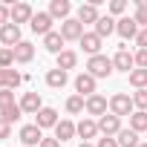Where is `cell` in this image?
Listing matches in <instances>:
<instances>
[{
  "instance_id": "31",
  "label": "cell",
  "mask_w": 147,
  "mask_h": 147,
  "mask_svg": "<svg viewBox=\"0 0 147 147\" xmlns=\"http://www.w3.org/2000/svg\"><path fill=\"white\" fill-rule=\"evenodd\" d=\"M12 63H15V49L3 46L0 49V69H12Z\"/></svg>"
},
{
  "instance_id": "34",
  "label": "cell",
  "mask_w": 147,
  "mask_h": 147,
  "mask_svg": "<svg viewBox=\"0 0 147 147\" xmlns=\"http://www.w3.org/2000/svg\"><path fill=\"white\" fill-rule=\"evenodd\" d=\"M15 104V92L12 90H0V110H6Z\"/></svg>"
},
{
  "instance_id": "18",
  "label": "cell",
  "mask_w": 147,
  "mask_h": 147,
  "mask_svg": "<svg viewBox=\"0 0 147 147\" xmlns=\"http://www.w3.org/2000/svg\"><path fill=\"white\" fill-rule=\"evenodd\" d=\"M35 58V46L29 43V40H20L18 46H15V63H29Z\"/></svg>"
},
{
  "instance_id": "3",
  "label": "cell",
  "mask_w": 147,
  "mask_h": 147,
  "mask_svg": "<svg viewBox=\"0 0 147 147\" xmlns=\"http://www.w3.org/2000/svg\"><path fill=\"white\" fill-rule=\"evenodd\" d=\"M61 35H63V40H81L84 38V23L78 18H69V20L61 23Z\"/></svg>"
},
{
  "instance_id": "23",
  "label": "cell",
  "mask_w": 147,
  "mask_h": 147,
  "mask_svg": "<svg viewBox=\"0 0 147 147\" xmlns=\"http://www.w3.org/2000/svg\"><path fill=\"white\" fill-rule=\"evenodd\" d=\"M75 63H78V55L72 52V49H63V52L58 55V69H63V72L75 69Z\"/></svg>"
},
{
  "instance_id": "19",
  "label": "cell",
  "mask_w": 147,
  "mask_h": 147,
  "mask_svg": "<svg viewBox=\"0 0 147 147\" xmlns=\"http://www.w3.org/2000/svg\"><path fill=\"white\" fill-rule=\"evenodd\" d=\"M69 12H72L69 0H52V3H49V15H52V20H55V18L69 20Z\"/></svg>"
},
{
  "instance_id": "15",
  "label": "cell",
  "mask_w": 147,
  "mask_h": 147,
  "mask_svg": "<svg viewBox=\"0 0 147 147\" xmlns=\"http://www.w3.org/2000/svg\"><path fill=\"white\" fill-rule=\"evenodd\" d=\"M75 133H78V124H72L69 118H61L58 127H55V138H58V141H69Z\"/></svg>"
},
{
  "instance_id": "1",
  "label": "cell",
  "mask_w": 147,
  "mask_h": 147,
  "mask_svg": "<svg viewBox=\"0 0 147 147\" xmlns=\"http://www.w3.org/2000/svg\"><path fill=\"white\" fill-rule=\"evenodd\" d=\"M113 58H107V55H92L90 61H87V72L98 81V78H110L113 75Z\"/></svg>"
},
{
  "instance_id": "32",
  "label": "cell",
  "mask_w": 147,
  "mask_h": 147,
  "mask_svg": "<svg viewBox=\"0 0 147 147\" xmlns=\"http://www.w3.org/2000/svg\"><path fill=\"white\" fill-rule=\"evenodd\" d=\"M20 81H23V75H20L18 69H6V90H15Z\"/></svg>"
},
{
  "instance_id": "6",
  "label": "cell",
  "mask_w": 147,
  "mask_h": 147,
  "mask_svg": "<svg viewBox=\"0 0 147 147\" xmlns=\"http://www.w3.org/2000/svg\"><path fill=\"white\" fill-rule=\"evenodd\" d=\"M98 130H101L104 136H113V138H115V136L121 133V118L113 115V113H107V115L98 118Z\"/></svg>"
},
{
  "instance_id": "38",
  "label": "cell",
  "mask_w": 147,
  "mask_h": 147,
  "mask_svg": "<svg viewBox=\"0 0 147 147\" xmlns=\"http://www.w3.org/2000/svg\"><path fill=\"white\" fill-rule=\"evenodd\" d=\"M124 9H127V3H124V0H113V3H110V12H113V15H121Z\"/></svg>"
},
{
  "instance_id": "10",
  "label": "cell",
  "mask_w": 147,
  "mask_h": 147,
  "mask_svg": "<svg viewBox=\"0 0 147 147\" xmlns=\"http://www.w3.org/2000/svg\"><path fill=\"white\" fill-rule=\"evenodd\" d=\"M75 90H78V95L84 98H90V95H95V78L90 75V72H81V75L75 78Z\"/></svg>"
},
{
  "instance_id": "2",
  "label": "cell",
  "mask_w": 147,
  "mask_h": 147,
  "mask_svg": "<svg viewBox=\"0 0 147 147\" xmlns=\"http://www.w3.org/2000/svg\"><path fill=\"white\" fill-rule=\"evenodd\" d=\"M110 113L113 115H133V98L127 95V92H115L113 98H110Z\"/></svg>"
},
{
  "instance_id": "5",
  "label": "cell",
  "mask_w": 147,
  "mask_h": 147,
  "mask_svg": "<svg viewBox=\"0 0 147 147\" xmlns=\"http://www.w3.org/2000/svg\"><path fill=\"white\" fill-rule=\"evenodd\" d=\"M20 141H23L26 147H38V144L43 141V130H40L38 124H23V127H20Z\"/></svg>"
},
{
  "instance_id": "8",
  "label": "cell",
  "mask_w": 147,
  "mask_h": 147,
  "mask_svg": "<svg viewBox=\"0 0 147 147\" xmlns=\"http://www.w3.org/2000/svg\"><path fill=\"white\" fill-rule=\"evenodd\" d=\"M32 18H35V12H32L29 3H15V6H12V23H15V26L32 23Z\"/></svg>"
},
{
  "instance_id": "11",
  "label": "cell",
  "mask_w": 147,
  "mask_h": 147,
  "mask_svg": "<svg viewBox=\"0 0 147 147\" xmlns=\"http://www.w3.org/2000/svg\"><path fill=\"white\" fill-rule=\"evenodd\" d=\"M78 43H81V49H84L90 58H92V55H101V38H98L95 32H84V38H81Z\"/></svg>"
},
{
  "instance_id": "9",
  "label": "cell",
  "mask_w": 147,
  "mask_h": 147,
  "mask_svg": "<svg viewBox=\"0 0 147 147\" xmlns=\"http://www.w3.org/2000/svg\"><path fill=\"white\" fill-rule=\"evenodd\" d=\"M115 32H118L124 40L138 38V23H136V18H121V20H115Z\"/></svg>"
},
{
  "instance_id": "39",
  "label": "cell",
  "mask_w": 147,
  "mask_h": 147,
  "mask_svg": "<svg viewBox=\"0 0 147 147\" xmlns=\"http://www.w3.org/2000/svg\"><path fill=\"white\" fill-rule=\"evenodd\" d=\"M9 136H12V124L0 118V138H9Z\"/></svg>"
},
{
  "instance_id": "33",
  "label": "cell",
  "mask_w": 147,
  "mask_h": 147,
  "mask_svg": "<svg viewBox=\"0 0 147 147\" xmlns=\"http://www.w3.org/2000/svg\"><path fill=\"white\" fill-rule=\"evenodd\" d=\"M133 107H138L141 113H147V90H136V95H133Z\"/></svg>"
},
{
  "instance_id": "35",
  "label": "cell",
  "mask_w": 147,
  "mask_h": 147,
  "mask_svg": "<svg viewBox=\"0 0 147 147\" xmlns=\"http://www.w3.org/2000/svg\"><path fill=\"white\" fill-rule=\"evenodd\" d=\"M6 23H12V9H9V6H3V3H0V29H3Z\"/></svg>"
},
{
  "instance_id": "40",
  "label": "cell",
  "mask_w": 147,
  "mask_h": 147,
  "mask_svg": "<svg viewBox=\"0 0 147 147\" xmlns=\"http://www.w3.org/2000/svg\"><path fill=\"white\" fill-rule=\"evenodd\" d=\"M138 49H147V29H138V38H136Z\"/></svg>"
},
{
  "instance_id": "17",
  "label": "cell",
  "mask_w": 147,
  "mask_h": 147,
  "mask_svg": "<svg viewBox=\"0 0 147 147\" xmlns=\"http://www.w3.org/2000/svg\"><path fill=\"white\" fill-rule=\"evenodd\" d=\"M98 18L101 15H98V6L95 3H81L78 6V20L81 23H98Z\"/></svg>"
},
{
  "instance_id": "21",
  "label": "cell",
  "mask_w": 147,
  "mask_h": 147,
  "mask_svg": "<svg viewBox=\"0 0 147 147\" xmlns=\"http://www.w3.org/2000/svg\"><path fill=\"white\" fill-rule=\"evenodd\" d=\"M66 81H69V75H66L63 69H58V66L46 72V84H49L52 90H61V87H66Z\"/></svg>"
},
{
  "instance_id": "22",
  "label": "cell",
  "mask_w": 147,
  "mask_h": 147,
  "mask_svg": "<svg viewBox=\"0 0 147 147\" xmlns=\"http://www.w3.org/2000/svg\"><path fill=\"white\" fill-rule=\"evenodd\" d=\"M101 130H98V121H92V118H84L81 124H78V136L84 138V141H90V138H95Z\"/></svg>"
},
{
  "instance_id": "26",
  "label": "cell",
  "mask_w": 147,
  "mask_h": 147,
  "mask_svg": "<svg viewBox=\"0 0 147 147\" xmlns=\"http://www.w3.org/2000/svg\"><path fill=\"white\" fill-rule=\"evenodd\" d=\"M118 147H138V133L136 130H121L118 133Z\"/></svg>"
},
{
  "instance_id": "24",
  "label": "cell",
  "mask_w": 147,
  "mask_h": 147,
  "mask_svg": "<svg viewBox=\"0 0 147 147\" xmlns=\"http://www.w3.org/2000/svg\"><path fill=\"white\" fill-rule=\"evenodd\" d=\"M113 32H115V20H113L110 15H107V18H98V23H95V35L104 40V38L113 35Z\"/></svg>"
},
{
  "instance_id": "36",
  "label": "cell",
  "mask_w": 147,
  "mask_h": 147,
  "mask_svg": "<svg viewBox=\"0 0 147 147\" xmlns=\"http://www.w3.org/2000/svg\"><path fill=\"white\" fill-rule=\"evenodd\" d=\"M136 66L138 69H147V49H138L136 52Z\"/></svg>"
},
{
  "instance_id": "12",
  "label": "cell",
  "mask_w": 147,
  "mask_h": 147,
  "mask_svg": "<svg viewBox=\"0 0 147 147\" xmlns=\"http://www.w3.org/2000/svg\"><path fill=\"white\" fill-rule=\"evenodd\" d=\"M107 107H110V101H107L104 95H98V92L87 98V113H90V115H98V118H101V115H107Z\"/></svg>"
},
{
  "instance_id": "14",
  "label": "cell",
  "mask_w": 147,
  "mask_h": 147,
  "mask_svg": "<svg viewBox=\"0 0 147 147\" xmlns=\"http://www.w3.org/2000/svg\"><path fill=\"white\" fill-rule=\"evenodd\" d=\"M20 110H23V113H32V115H38V113L43 110V104H40V95H38V92H23V98H20Z\"/></svg>"
},
{
  "instance_id": "37",
  "label": "cell",
  "mask_w": 147,
  "mask_h": 147,
  "mask_svg": "<svg viewBox=\"0 0 147 147\" xmlns=\"http://www.w3.org/2000/svg\"><path fill=\"white\" fill-rule=\"evenodd\" d=\"M95 147H118V138H113V136H104V138H98V144Z\"/></svg>"
},
{
  "instance_id": "13",
  "label": "cell",
  "mask_w": 147,
  "mask_h": 147,
  "mask_svg": "<svg viewBox=\"0 0 147 147\" xmlns=\"http://www.w3.org/2000/svg\"><path fill=\"white\" fill-rule=\"evenodd\" d=\"M0 40H3L9 49H15V46L20 43V26H15V23H6L3 29H0Z\"/></svg>"
},
{
  "instance_id": "42",
  "label": "cell",
  "mask_w": 147,
  "mask_h": 147,
  "mask_svg": "<svg viewBox=\"0 0 147 147\" xmlns=\"http://www.w3.org/2000/svg\"><path fill=\"white\" fill-rule=\"evenodd\" d=\"M0 90H6V69H0Z\"/></svg>"
},
{
  "instance_id": "41",
  "label": "cell",
  "mask_w": 147,
  "mask_h": 147,
  "mask_svg": "<svg viewBox=\"0 0 147 147\" xmlns=\"http://www.w3.org/2000/svg\"><path fill=\"white\" fill-rule=\"evenodd\" d=\"M40 147H61V141H58V138H43Z\"/></svg>"
},
{
  "instance_id": "28",
  "label": "cell",
  "mask_w": 147,
  "mask_h": 147,
  "mask_svg": "<svg viewBox=\"0 0 147 147\" xmlns=\"http://www.w3.org/2000/svg\"><path fill=\"white\" fill-rule=\"evenodd\" d=\"M20 115H23L20 104H12V107H6V110H0V118H3V121H9V124L20 121Z\"/></svg>"
},
{
  "instance_id": "27",
  "label": "cell",
  "mask_w": 147,
  "mask_h": 147,
  "mask_svg": "<svg viewBox=\"0 0 147 147\" xmlns=\"http://www.w3.org/2000/svg\"><path fill=\"white\" fill-rule=\"evenodd\" d=\"M130 84H133L136 90H147V69H138V66H136V69L130 72Z\"/></svg>"
},
{
  "instance_id": "20",
  "label": "cell",
  "mask_w": 147,
  "mask_h": 147,
  "mask_svg": "<svg viewBox=\"0 0 147 147\" xmlns=\"http://www.w3.org/2000/svg\"><path fill=\"white\" fill-rule=\"evenodd\" d=\"M63 43H66V40H63V35H61V32H49V35L43 38L46 52H55V55H61V52H63Z\"/></svg>"
},
{
  "instance_id": "4",
  "label": "cell",
  "mask_w": 147,
  "mask_h": 147,
  "mask_svg": "<svg viewBox=\"0 0 147 147\" xmlns=\"http://www.w3.org/2000/svg\"><path fill=\"white\" fill-rule=\"evenodd\" d=\"M113 66L130 75V72H133V66H136V55H133V52H130L127 46H121V49L115 52V58H113Z\"/></svg>"
},
{
  "instance_id": "30",
  "label": "cell",
  "mask_w": 147,
  "mask_h": 147,
  "mask_svg": "<svg viewBox=\"0 0 147 147\" xmlns=\"http://www.w3.org/2000/svg\"><path fill=\"white\" fill-rule=\"evenodd\" d=\"M133 18L141 29H147V0H136V15Z\"/></svg>"
},
{
  "instance_id": "16",
  "label": "cell",
  "mask_w": 147,
  "mask_h": 147,
  "mask_svg": "<svg viewBox=\"0 0 147 147\" xmlns=\"http://www.w3.org/2000/svg\"><path fill=\"white\" fill-rule=\"evenodd\" d=\"M35 124H38L40 130H46V127H58V113H55L52 107H43V110L35 115Z\"/></svg>"
},
{
  "instance_id": "29",
  "label": "cell",
  "mask_w": 147,
  "mask_h": 147,
  "mask_svg": "<svg viewBox=\"0 0 147 147\" xmlns=\"http://www.w3.org/2000/svg\"><path fill=\"white\" fill-rule=\"evenodd\" d=\"M84 110H87V101H84L81 95H72V98H66V113L78 115V113H84Z\"/></svg>"
},
{
  "instance_id": "43",
  "label": "cell",
  "mask_w": 147,
  "mask_h": 147,
  "mask_svg": "<svg viewBox=\"0 0 147 147\" xmlns=\"http://www.w3.org/2000/svg\"><path fill=\"white\" fill-rule=\"evenodd\" d=\"M78 147H92V144H90V141H81V144H78Z\"/></svg>"
},
{
  "instance_id": "25",
  "label": "cell",
  "mask_w": 147,
  "mask_h": 147,
  "mask_svg": "<svg viewBox=\"0 0 147 147\" xmlns=\"http://www.w3.org/2000/svg\"><path fill=\"white\" fill-rule=\"evenodd\" d=\"M130 130H136V133H147V113L136 110V113L130 115Z\"/></svg>"
},
{
  "instance_id": "44",
  "label": "cell",
  "mask_w": 147,
  "mask_h": 147,
  "mask_svg": "<svg viewBox=\"0 0 147 147\" xmlns=\"http://www.w3.org/2000/svg\"><path fill=\"white\" fill-rule=\"evenodd\" d=\"M138 147H147V144H138Z\"/></svg>"
},
{
  "instance_id": "7",
  "label": "cell",
  "mask_w": 147,
  "mask_h": 147,
  "mask_svg": "<svg viewBox=\"0 0 147 147\" xmlns=\"http://www.w3.org/2000/svg\"><path fill=\"white\" fill-rule=\"evenodd\" d=\"M29 26H32L35 35H43V38H46V35L52 32V15H49V12H38V15L32 18Z\"/></svg>"
}]
</instances>
